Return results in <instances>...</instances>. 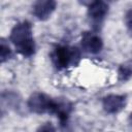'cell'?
Listing matches in <instances>:
<instances>
[{"label": "cell", "instance_id": "1", "mask_svg": "<svg viewBox=\"0 0 132 132\" xmlns=\"http://www.w3.org/2000/svg\"><path fill=\"white\" fill-rule=\"evenodd\" d=\"M9 40L16 52L23 57H31L34 55L36 45L33 37V28L29 21H22L15 24L10 31Z\"/></svg>", "mask_w": 132, "mask_h": 132}, {"label": "cell", "instance_id": "2", "mask_svg": "<svg viewBox=\"0 0 132 132\" xmlns=\"http://www.w3.org/2000/svg\"><path fill=\"white\" fill-rule=\"evenodd\" d=\"M51 59L54 66L58 70H63L70 66H75L79 62L80 52L77 47L58 45L53 50Z\"/></svg>", "mask_w": 132, "mask_h": 132}, {"label": "cell", "instance_id": "3", "mask_svg": "<svg viewBox=\"0 0 132 132\" xmlns=\"http://www.w3.org/2000/svg\"><path fill=\"white\" fill-rule=\"evenodd\" d=\"M56 107V100L47 96L46 94L35 92L28 99V108L31 112L41 113H54Z\"/></svg>", "mask_w": 132, "mask_h": 132}, {"label": "cell", "instance_id": "4", "mask_svg": "<svg viewBox=\"0 0 132 132\" xmlns=\"http://www.w3.org/2000/svg\"><path fill=\"white\" fill-rule=\"evenodd\" d=\"M109 6L104 1H94L88 6V18L91 22V24L98 28L103 21L105 20L107 13H108Z\"/></svg>", "mask_w": 132, "mask_h": 132}, {"label": "cell", "instance_id": "5", "mask_svg": "<svg viewBox=\"0 0 132 132\" xmlns=\"http://www.w3.org/2000/svg\"><path fill=\"white\" fill-rule=\"evenodd\" d=\"M80 46L84 52L91 55H97L103 48V41L97 33L88 31L84 32L81 35Z\"/></svg>", "mask_w": 132, "mask_h": 132}, {"label": "cell", "instance_id": "6", "mask_svg": "<svg viewBox=\"0 0 132 132\" xmlns=\"http://www.w3.org/2000/svg\"><path fill=\"white\" fill-rule=\"evenodd\" d=\"M127 104V97L125 95L110 94L102 99V107L105 112L114 114L122 111Z\"/></svg>", "mask_w": 132, "mask_h": 132}, {"label": "cell", "instance_id": "7", "mask_svg": "<svg viewBox=\"0 0 132 132\" xmlns=\"http://www.w3.org/2000/svg\"><path fill=\"white\" fill-rule=\"evenodd\" d=\"M57 3L53 0H39L32 6V12L34 16L39 21L47 20L55 11Z\"/></svg>", "mask_w": 132, "mask_h": 132}, {"label": "cell", "instance_id": "8", "mask_svg": "<svg viewBox=\"0 0 132 132\" xmlns=\"http://www.w3.org/2000/svg\"><path fill=\"white\" fill-rule=\"evenodd\" d=\"M71 111H72V104L70 101H68L66 99L56 100V107H55L54 114H56L59 118L61 127L67 126Z\"/></svg>", "mask_w": 132, "mask_h": 132}, {"label": "cell", "instance_id": "9", "mask_svg": "<svg viewBox=\"0 0 132 132\" xmlns=\"http://www.w3.org/2000/svg\"><path fill=\"white\" fill-rule=\"evenodd\" d=\"M132 77V62H126L120 65L118 69V78L120 81H127Z\"/></svg>", "mask_w": 132, "mask_h": 132}, {"label": "cell", "instance_id": "10", "mask_svg": "<svg viewBox=\"0 0 132 132\" xmlns=\"http://www.w3.org/2000/svg\"><path fill=\"white\" fill-rule=\"evenodd\" d=\"M12 56V52L9 47V45L5 42V40H1V44H0V61L1 63L6 62L8 59H10V57Z\"/></svg>", "mask_w": 132, "mask_h": 132}, {"label": "cell", "instance_id": "11", "mask_svg": "<svg viewBox=\"0 0 132 132\" xmlns=\"http://www.w3.org/2000/svg\"><path fill=\"white\" fill-rule=\"evenodd\" d=\"M125 25L128 32L132 35V7L129 8L125 13Z\"/></svg>", "mask_w": 132, "mask_h": 132}, {"label": "cell", "instance_id": "12", "mask_svg": "<svg viewBox=\"0 0 132 132\" xmlns=\"http://www.w3.org/2000/svg\"><path fill=\"white\" fill-rule=\"evenodd\" d=\"M36 132H57V131H56L55 126H54L52 123L46 122V123L40 125V126L37 128Z\"/></svg>", "mask_w": 132, "mask_h": 132}, {"label": "cell", "instance_id": "13", "mask_svg": "<svg viewBox=\"0 0 132 132\" xmlns=\"http://www.w3.org/2000/svg\"><path fill=\"white\" fill-rule=\"evenodd\" d=\"M127 124H128V127H129L130 131H132V113L129 114L128 120H127Z\"/></svg>", "mask_w": 132, "mask_h": 132}]
</instances>
